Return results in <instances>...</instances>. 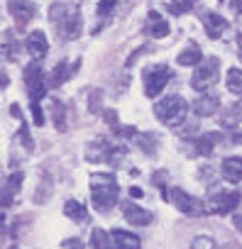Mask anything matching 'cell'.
Returning a JSON list of instances; mask_svg holds the SVG:
<instances>
[{
    "label": "cell",
    "mask_w": 242,
    "mask_h": 249,
    "mask_svg": "<svg viewBox=\"0 0 242 249\" xmlns=\"http://www.w3.org/2000/svg\"><path fill=\"white\" fill-rule=\"evenodd\" d=\"M117 198H120V186L112 174H93L91 176V200H93L95 210H100V213L112 210V205H117Z\"/></svg>",
    "instance_id": "obj_1"
},
{
    "label": "cell",
    "mask_w": 242,
    "mask_h": 249,
    "mask_svg": "<svg viewBox=\"0 0 242 249\" xmlns=\"http://www.w3.org/2000/svg\"><path fill=\"white\" fill-rule=\"evenodd\" d=\"M49 20L54 22L59 37L64 39H76L81 35L83 20H81V10L76 5H66V3H54L49 8Z\"/></svg>",
    "instance_id": "obj_2"
},
{
    "label": "cell",
    "mask_w": 242,
    "mask_h": 249,
    "mask_svg": "<svg viewBox=\"0 0 242 249\" xmlns=\"http://www.w3.org/2000/svg\"><path fill=\"white\" fill-rule=\"evenodd\" d=\"M186 112H188V103L181 95H167L154 105V115L159 117V122L171 127V130L181 127L184 120H186Z\"/></svg>",
    "instance_id": "obj_3"
},
{
    "label": "cell",
    "mask_w": 242,
    "mask_h": 249,
    "mask_svg": "<svg viewBox=\"0 0 242 249\" xmlns=\"http://www.w3.org/2000/svg\"><path fill=\"white\" fill-rule=\"evenodd\" d=\"M169 78H171V71H169L164 64L147 66L145 73H142V81H145V95H147V98H159V93L167 88Z\"/></svg>",
    "instance_id": "obj_4"
},
{
    "label": "cell",
    "mask_w": 242,
    "mask_h": 249,
    "mask_svg": "<svg viewBox=\"0 0 242 249\" xmlns=\"http://www.w3.org/2000/svg\"><path fill=\"white\" fill-rule=\"evenodd\" d=\"M218 73H220V61H218L215 56L203 59V61L196 66V73L191 76V88H193V90H208V88L218 81Z\"/></svg>",
    "instance_id": "obj_5"
},
{
    "label": "cell",
    "mask_w": 242,
    "mask_h": 249,
    "mask_svg": "<svg viewBox=\"0 0 242 249\" xmlns=\"http://www.w3.org/2000/svg\"><path fill=\"white\" fill-rule=\"evenodd\" d=\"M171 200H174V205H176L184 215L198 217V215H205V213H208V205H203L198 198L188 196V193L181 191V188H174V191H171Z\"/></svg>",
    "instance_id": "obj_6"
},
{
    "label": "cell",
    "mask_w": 242,
    "mask_h": 249,
    "mask_svg": "<svg viewBox=\"0 0 242 249\" xmlns=\"http://www.w3.org/2000/svg\"><path fill=\"white\" fill-rule=\"evenodd\" d=\"M240 200H242V196H240L237 191H220V193H215V196L210 198V203H208V213L227 215V213L237 210Z\"/></svg>",
    "instance_id": "obj_7"
},
{
    "label": "cell",
    "mask_w": 242,
    "mask_h": 249,
    "mask_svg": "<svg viewBox=\"0 0 242 249\" xmlns=\"http://www.w3.org/2000/svg\"><path fill=\"white\" fill-rule=\"evenodd\" d=\"M120 208H123V215H125V220H128L130 225L145 227V225H149V222L154 220V215H152L149 210L140 208V205H137V203H132V200H125V203H120Z\"/></svg>",
    "instance_id": "obj_8"
},
{
    "label": "cell",
    "mask_w": 242,
    "mask_h": 249,
    "mask_svg": "<svg viewBox=\"0 0 242 249\" xmlns=\"http://www.w3.org/2000/svg\"><path fill=\"white\" fill-rule=\"evenodd\" d=\"M8 13L18 20V25H27L35 18V3L32 0H8Z\"/></svg>",
    "instance_id": "obj_9"
},
{
    "label": "cell",
    "mask_w": 242,
    "mask_h": 249,
    "mask_svg": "<svg viewBox=\"0 0 242 249\" xmlns=\"http://www.w3.org/2000/svg\"><path fill=\"white\" fill-rule=\"evenodd\" d=\"M218 107H220V98L213 95V93H203L193 100V112L198 117H210V115L218 112Z\"/></svg>",
    "instance_id": "obj_10"
},
{
    "label": "cell",
    "mask_w": 242,
    "mask_h": 249,
    "mask_svg": "<svg viewBox=\"0 0 242 249\" xmlns=\"http://www.w3.org/2000/svg\"><path fill=\"white\" fill-rule=\"evenodd\" d=\"M25 44H27V52H30L35 59H44V54L49 52V42H47V37H44L42 30L30 32V37H27Z\"/></svg>",
    "instance_id": "obj_11"
},
{
    "label": "cell",
    "mask_w": 242,
    "mask_h": 249,
    "mask_svg": "<svg viewBox=\"0 0 242 249\" xmlns=\"http://www.w3.org/2000/svg\"><path fill=\"white\" fill-rule=\"evenodd\" d=\"M110 237H112V247L115 249H140L142 247L140 237L128 232V230H112Z\"/></svg>",
    "instance_id": "obj_12"
},
{
    "label": "cell",
    "mask_w": 242,
    "mask_h": 249,
    "mask_svg": "<svg viewBox=\"0 0 242 249\" xmlns=\"http://www.w3.org/2000/svg\"><path fill=\"white\" fill-rule=\"evenodd\" d=\"M203 27H205V35L210 39H218L225 30H227V20L220 18L218 13H205L203 15Z\"/></svg>",
    "instance_id": "obj_13"
},
{
    "label": "cell",
    "mask_w": 242,
    "mask_h": 249,
    "mask_svg": "<svg viewBox=\"0 0 242 249\" xmlns=\"http://www.w3.org/2000/svg\"><path fill=\"white\" fill-rule=\"evenodd\" d=\"M22 181H25L22 171H15V174H10V176H8L5 188H3V208H10V205H13V200H15L18 191L22 188Z\"/></svg>",
    "instance_id": "obj_14"
},
{
    "label": "cell",
    "mask_w": 242,
    "mask_h": 249,
    "mask_svg": "<svg viewBox=\"0 0 242 249\" xmlns=\"http://www.w3.org/2000/svg\"><path fill=\"white\" fill-rule=\"evenodd\" d=\"M223 178L230 181V183H240L242 181V157H227L223 159Z\"/></svg>",
    "instance_id": "obj_15"
},
{
    "label": "cell",
    "mask_w": 242,
    "mask_h": 249,
    "mask_svg": "<svg viewBox=\"0 0 242 249\" xmlns=\"http://www.w3.org/2000/svg\"><path fill=\"white\" fill-rule=\"evenodd\" d=\"M147 32L154 37V39H162V37H167L169 35V22L159 15V13H149L147 15Z\"/></svg>",
    "instance_id": "obj_16"
},
{
    "label": "cell",
    "mask_w": 242,
    "mask_h": 249,
    "mask_svg": "<svg viewBox=\"0 0 242 249\" xmlns=\"http://www.w3.org/2000/svg\"><path fill=\"white\" fill-rule=\"evenodd\" d=\"M220 132H205V135H201L198 140H196V152L201 154V157H210L213 154V149H215V144L220 142Z\"/></svg>",
    "instance_id": "obj_17"
},
{
    "label": "cell",
    "mask_w": 242,
    "mask_h": 249,
    "mask_svg": "<svg viewBox=\"0 0 242 249\" xmlns=\"http://www.w3.org/2000/svg\"><path fill=\"white\" fill-rule=\"evenodd\" d=\"M71 71H74V69H69L66 61H59V64L54 66V71L49 73V81H47V83H49L52 88H59L61 83H66V81L71 78Z\"/></svg>",
    "instance_id": "obj_18"
},
{
    "label": "cell",
    "mask_w": 242,
    "mask_h": 249,
    "mask_svg": "<svg viewBox=\"0 0 242 249\" xmlns=\"http://www.w3.org/2000/svg\"><path fill=\"white\" fill-rule=\"evenodd\" d=\"M64 215L66 217H71L74 222H88V210H86V205H81L78 200H66V205H64Z\"/></svg>",
    "instance_id": "obj_19"
},
{
    "label": "cell",
    "mask_w": 242,
    "mask_h": 249,
    "mask_svg": "<svg viewBox=\"0 0 242 249\" xmlns=\"http://www.w3.org/2000/svg\"><path fill=\"white\" fill-rule=\"evenodd\" d=\"M49 107H52V117H54V127L59 132H64L66 130V107H64V103L59 98H52Z\"/></svg>",
    "instance_id": "obj_20"
},
{
    "label": "cell",
    "mask_w": 242,
    "mask_h": 249,
    "mask_svg": "<svg viewBox=\"0 0 242 249\" xmlns=\"http://www.w3.org/2000/svg\"><path fill=\"white\" fill-rule=\"evenodd\" d=\"M181 66H198L201 61H203V54H201V49L193 44V47H188V49H184L181 54H179V59H176Z\"/></svg>",
    "instance_id": "obj_21"
},
{
    "label": "cell",
    "mask_w": 242,
    "mask_h": 249,
    "mask_svg": "<svg viewBox=\"0 0 242 249\" xmlns=\"http://www.w3.org/2000/svg\"><path fill=\"white\" fill-rule=\"evenodd\" d=\"M91 247H93V249H110V247H112V237H110L105 230L95 227V230L91 232Z\"/></svg>",
    "instance_id": "obj_22"
},
{
    "label": "cell",
    "mask_w": 242,
    "mask_h": 249,
    "mask_svg": "<svg viewBox=\"0 0 242 249\" xmlns=\"http://www.w3.org/2000/svg\"><path fill=\"white\" fill-rule=\"evenodd\" d=\"M39 78H44V71H42V59H35L32 64H27V66H25V86H30V83L39 81Z\"/></svg>",
    "instance_id": "obj_23"
},
{
    "label": "cell",
    "mask_w": 242,
    "mask_h": 249,
    "mask_svg": "<svg viewBox=\"0 0 242 249\" xmlns=\"http://www.w3.org/2000/svg\"><path fill=\"white\" fill-rule=\"evenodd\" d=\"M225 83H227V90H230V93L242 95V71H240V69H230Z\"/></svg>",
    "instance_id": "obj_24"
},
{
    "label": "cell",
    "mask_w": 242,
    "mask_h": 249,
    "mask_svg": "<svg viewBox=\"0 0 242 249\" xmlns=\"http://www.w3.org/2000/svg\"><path fill=\"white\" fill-rule=\"evenodd\" d=\"M47 86H49V83H44V78H39V81H35V83L27 86V93H30L32 103H39V100L47 95Z\"/></svg>",
    "instance_id": "obj_25"
},
{
    "label": "cell",
    "mask_w": 242,
    "mask_h": 249,
    "mask_svg": "<svg viewBox=\"0 0 242 249\" xmlns=\"http://www.w3.org/2000/svg\"><path fill=\"white\" fill-rule=\"evenodd\" d=\"M100 107H103V90L91 88V90H88V112L98 115V112H100Z\"/></svg>",
    "instance_id": "obj_26"
},
{
    "label": "cell",
    "mask_w": 242,
    "mask_h": 249,
    "mask_svg": "<svg viewBox=\"0 0 242 249\" xmlns=\"http://www.w3.org/2000/svg\"><path fill=\"white\" fill-rule=\"evenodd\" d=\"M167 8H169L171 15H186L196 8V0H179V3H169Z\"/></svg>",
    "instance_id": "obj_27"
},
{
    "label": "cell",
    "mask_w": 242,
    "mask_h": 249,
    "mask_svg": "<svg viewBox=\"0 0 242 249\" xmlns=\"http://www.w3.org/2000/svg\"><path fill=\"white\" fill-rule=\"evenodd\" d=\"M191 249H215V242H213V237H208V234H198V237L191 242Z\"/></svg>",
    "instance_id": "obj_28"
},
{
    "label": "cell",
    "mask_w": 242,
    "mask_h": 249,
    "mask_svg": "<svg viewBox=\"0 0 242 249\" xmlns=\"http://www.w3.org/2000/svg\"><path fill=\"white\" fill-rule=\"evenodd\" d=\"M18 137H20V142L25 144V149H27V152H32V149H35V142H32V137H30V127H27V122H22V127L18 130Z\"/></svg>",
    "instance_id": "obj_29"
},
{
    "label": "cell",
    "mask_w": 242,
    "mask_h": 249,
    "mask_svg": "<svg viewBox=\"0 0 242 249\" xmlns=\"http://www.w3.org/2000/svg\"><path fill=\"white\" fill-rule=\"evenodd\" d=\"M137 144H140L142 152L152 154V152H154V144H157V137H154V135H142V137H137Z\"/></svg>",
    "instance_id": "obj_30"
},
{
    "label": "cell",
    "mask_w": 242,
    "mask_h": 249,
    "mask_svg": "<svg viewBox=\"0 0 242 249\" xmlns=\"http://www.w3.org/2000/svg\"><path fill=\"white\" fill-rule=\"evenodd\" d=\"M30 110H32V120H35V124H37V127H42V124L47 122V115H44V110L39 107V103H32Z\"/></svg>",
    "instance_id": "obj_31"
},
{
    "label": "cell",
    "mask_w": 242,
    "mask_h": 249,
    "mask_svg": "<svg viewBox=\"0 0 242 249\" xmlns=\"http://www.w3.org/2000/svg\"><path fill=\"white\" fill-rule=\"evenodd\" d=\"M115 5H117V0H100L98 3V18H108L115 10Z\"/></svg>",
    "instance_id": "obj_32"
},
{
    "label": "cell",
    "mask_w": 242,
    "mask_h": 249,
    "mask_svg": "<svg viewBox=\"0 0 242 249\" xmlns=\"http://www.w3.org/2000/svg\"><path fill=\"white\" fill-rule=\"evenodd\" d=\"M112 130H115L117 137H137V130L135 127H120V124H117V127H112Z\"/></svg>",
    "instance_id": "obj_33"
},
{
    "label": "cell",
    "mask_w": 242,
    "mask_h": 249,
    "mask_svg": "<svg viewBox=\"0 0 242 249\" xmlns=\"http://www.w3.org/2000/svg\"><path fill=\"white\" fill-rule=\"evenodd\" d=\"M103 120L110 124V127H117V115H115V110H103Z\"/></svg>",
    "instance_id": "obj_34"
},
{
    "label": "cell",
    "mask_w": 242,
    "mask_h": 249,
    "mask_svg": "<svg viewBox=\"0 0 242 249\" xmlns=\"http://www.w3.org/2000/svg\"><path fill=\"white\" fill-rule=\"evenodd\" d=\"M61 247H66V249H83V242L81 239H64Z\"/></svg>",
    "instance_id": "obj_35"
},
{
    "label": "cell",
    "mask_w": 242,
    "mask_h": 249,
    "mask_svg": "<svg viewBox=\"0 0 242 249\" xmlns=\"http://www.w3.org/2000/svg\"><path fill=\"white\" fill-rule=\"evenodd\" d=\"M164 176H167L164 171H157V174L152 176V181H154V186H162V191H164ZM164 193H167V191H164Z\"/></svg>",
    "instance_id": "obj_36"
},
{
    "label": "cell",
    "mask_w": 242,
    "mask_h": 249,
    "mask_svg": "<svg viewBox=\"0 0 242 249\" xmlns=\"http://www.w3.org/2000/svg\"><path fill=\"white\" fill-rule=\"evenodd\" d=\"M145 52H147V47H140V49H137V52H132V56H130V59H128V66H132V64H135V61H137V56H142V54H145Z\"/></svg>",
    "instance_id": "obj_37"
},
{
    "label": "cell",
    "mask_w": 242,
    "mask_h": 249,
    "mask_svg": "<svg viewBox=\"0 0 242 249\" xmlns=\"http://www.w3.org/2000/svg\"><path fill=\"white\" fill-rule=\"evenodd\" d=\"M10 115H13V117H18V120H22V110H20V105H15V103H13V105H10Z\"/></svg>",
    "instance_id": "obj_38"
},
{
    "label": "cell",
    "mask_w": 242,
    "mask_h": 249,
    "mask_svg": "<svg viewBox=\"0 0 242 249\" xmlns=\"http://www.w3.org/2000/svg\"><path fill=\"white\" fill-rule=\"evenodd\" d=\"M230 8H232V13H242V0H230Z\"/></svg>",
    "instance_id": "obj_39"
},
{
    "label": "cell",
    "mask_w": 242,
    "mask_h": 249,
    "mask_svg": "<svg viewBox=\"0 0 242 249\" xmlns=\"http://www.w3.org/2000/svg\"><path fill=\"white\" fill-rule=\"evenodd\" d=\"M130 196H132V198H142L145 193H142V188H137V186H132V188H130Z\"/></svg>",
    "instance_id": "obj_40"
},
{
    "label": "cell",
    "mask_w": 242,
    "mask_h": 249,
    "mask_svg": "<svg viewBox=\"0 0 242 249\" xmlns=\"http://www.w3.org/2000/svg\"><path fill=\"white\" fill-rule=\"evenodd\" d=\"M232 222H235V227H237V230L242 232V213H237V215L232 217Z\"/></svg>",
    "instance_id": "obj_41"
},
{
    "label": "cell",
    "mask_w": 242,
    "mask_h": 249,
    "mask_svg": "<svg viewBox=\"0 0 242 249\" xmlns=\"http://www.w3.org/2000/svg\"><path fill=\"white\" fill-rule=\"evenodd\" d=\"M232 144H242V132H235L232 135Z\"/></svg>",
    "instance_id": "obj_42"
},
{
    "label": "cell",
    "mask_w": 242,
    "mask_h": 249,
    "mask_svg": "<svg viewBox=\"0 0 242 249\" xmlns=\"http://www.w3.org/2000/svg\"><path fill=\"white\" fill-rule=\"evenodd\" d=\"M237 47H240V56H242V37L237 35Z\"/></svg>",
    "instance_id": "obj_43"
}]
</instances>
